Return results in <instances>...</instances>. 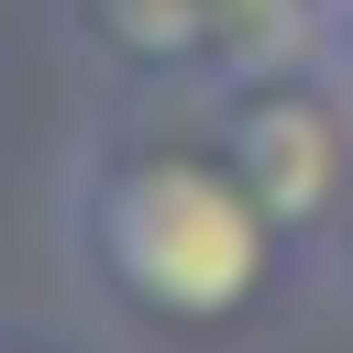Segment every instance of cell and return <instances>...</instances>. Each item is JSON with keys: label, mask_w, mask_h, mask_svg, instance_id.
<instances>
[{"label": "cell", "mask_w": 353, "mask_h": 353, "mask_svg": "<svg viewBox=\"0 0 353 353\" xmlns=\"http://www.w3.org/2000/svg\"><path fill=\"white\" fill-rule=\"evenodd\" d=\"M55 243H66L77 287L154 342H232L309 265L287 243V221L243 188V165L221 154L210 121L88 132L66 154V188H55Z\"/></svg>", "instance_id": "cell-1"}, {"label": "cell", "mask_w": 353, "mask_h": 353, "mask_svg": "<svg viewBox=\"0 0 353 353\" xmlns=\"http://www.w3.org/2000/svg\"><path fill=\"white\" fill-rule=\"evenodd\" d=\"M199 121L221 132V154L243 165V188L287 221V243L320 265L342 199H353V88L320 66V44H276V55H243L199 88Z\"/></svg>", "instance_id": "cell-2"}, {"label": "cell", "mask_w": 353, "mask_h": 353, "mask_svg": "<svg viewBox=\"0 0 353 353\" xmlns=\"http://www.w3.org/2000/svg\"><path fill=\"white\" fill-rule=\"evenodd\" d=\"M221 22H232L254 55H276V44H298V33H309V0H221Z\"/></svg>", "instance_id": "cell-3"}, {"label": "cell", "mask_w": 353, "mask_h": 353, "mask_svg": "<svg viewBox=\"0 0 353 353\" xmlns=\"http://www.w3.org/2000/svg\"><path fill=\"white\" fill-rule=\"evenodd\" d=\"M309 44H320V66L353 88V0H309Z\"/></svg>", "instance_id": "cell-4"}, {"label": "cell", "mask_w": 353, "mask_h": 353, "mask_svg": "<svg viewBox=\"0 0 353 353\" xmlns=\"http://www.w3.org/2000/svg\"><path fill=\"white\" fill-rule=\"evenodd\" d=\"M320 265H331V287L353 298V199H342V221H331V243H320Z\"/></svg>", "instance_id": "cell-5"}]
</instances>
